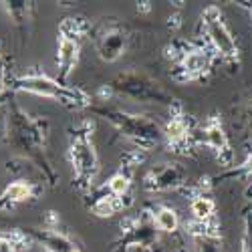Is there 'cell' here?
<instances>
[{
  "mask_svg": "<svg viewBox=\"0 0 252 252\" xmlns=\"http://www.w3.org/2000/svg\"><path fill=\"white\" fill-rule=\"evenodd\" d=\"M214 210H216V204L214 200H210L208 196H198L194 198L192 202V214L198 222H206L214 216Z\"/></svg>",
  "mask_w": 252,
  "mask_h": 252,
  "instance_id": "14",
  "label": "cell"
},
{
  "mask_svg": "<svg viewBox=\"0 0 252 252\" xmlns=\"http://www.w3.org/2000/svg\"><path fill=\"white\" fill-rule=\"evenodd\" d=\"M244 115H246V121H248V125H250V127H252V101L248 103V107H246Z\"/></svg>",
  "mask_w": 252,
  "mask_h": 252,
  "instance_id": "21",
  "label": "cell"
},
{
  "mask_svg": "<svg viewBox=\"0 0 252 252\" xmlns=\"http://www.w3.org/2000/svg\"><path fill=\"white\" fill-rule=\"evenodd\" d=\"M154 222H156L158 230L167 232V234H174L180 226V218L176 214V210H172V208H159L154 216Z\"/></svg>",
  "mask_w": 252,
  "mask_h": 252,
  "instance_id": "13",
  "label": "cell"
},
{
  "mask_svg": "<svg viewBox=\"0 0 252 252\" xmlns=\"http://www.w3.org/2000/svg\"><path fill=\"white\" fill-rule=\"evenodd\" d=\"M204 137H206V143L208 148L216 154V158L220 159V163L224 167H230L232 165V159H234V152L230 148V141H228V135L222 127V121H218V117H210L206 127H204Z\"/></svg>",
  "mask_w": 252,
  "mask_h": 252,
  "instance_id": "6",
  "label": "cell"
},
{
  "mask_svg": "<svg viewBox=\"0 0 252 252\" xmlns=\"http://www.w3.org/2000/svg\"><path fill=\"white\" fill-rule=\"evenodd\" d=\"M163 135L167 137V141H172V143H180L188 137V125L182 117H174L170 123L165 125V129H163Z\"/></svg>",
  "mask_w": 252,
  "mask_h": 252,
  "instance_id": "15",
  "label": "cell"
},
{
  "mask_svg": "<svg viewBox=\"0 0 252 252\" xmlns=\"http://www.w3.org/2000/svg\"><path fill=\"white\" fill-rule=\"evenodd\" d=\"M240 176H252V154L236 167V170H230V172L224 174L222 178H240Z\"/></svg>",
  "mask_w": 252,
  "mask_h": 252,
  "instance_id": "18",
  "label": "cell"
},
{
  "mask_svg": "<svg viewBox=\"0 0 252 252\" xmlns=\"http://www.w3.org/2000/svg\"><path fill=\"white\" fill-rule=\"evenodd\" d=\"M121 204L117 202V198L113 196H105V198H99L95 204H93V214L101 216V218H107V216H113L115 210L119 208Z\"/></svg>",
  "mask_w": 252,
  "mask_h": 252,
  "instance_id": "17",
  "label": "cell"
},
{
  "mask_svg": "<svg viewBox=\"0 0 252 252\" xmlns=\"http://www.w3.org/2000/svg\"><path fill=\"white\" fill-rule=\"evenodd\" d=\"M97 49H99V55L101 59L105 61H115L123 49H125V36L121 31H107L103 32L97 40Z\"/></svg>",
  "mask_w": 252,
  "mask_h": 252,
  "instance_id": "9",
  "label": "cell"
},
{
  "mask_svg": "<svg viewBox=\"0 0 252 252\" xmlns=\"http://www.w3.org/2000/svg\"><path fill=\"white\" fill-rule=\"evenodd\" d=\"M103 113H105V119H109L115 127H119L129 139L139 143L141 148H150L159 137V127L145 117L121 113V111H103Z\"/></svg>",
  "mask_w": 252,
  "mask_h": 252,
  "instance_id": "4",
  "label": "cell"
},
{
  "mask_svg": "<svg viewBox=\"0 0 252 252\" xmlns=\"http://www.w3.org/2000/svg\"><path fill=\"white\" fill-rule=\"evenodd\" d=\"M184 180V172L178 165H161L148 176V188L152 190H170L180 186Z\"/></svg>",
  "mask_w": 252,
  "mask_h": 252,
  "instance_id": "8",
  "label": "cell"
},
{
  "mask_svg": "<svg viewBox=\"0 0 252 252\" xmlns=\"http://www.w3.org/2000/svg\"><path fill=\"white\" fill-rule=\"evenodd\" d=\"M31 196H32V186L25 180H16L4 188V192L0 198L6 204H20V202H27Z\"/></svg>",
  "mask_w": 252,
  "mask_h": 252,
  "instance_id": "12",
  "label": "cell"
},
{
  "mask_svg": "<svg viewBox=\"0 0 252 252\" xmlns=\"http://www.w3.org/2000/svg\"><path fill=\"white\" fill-rule=\"evenodd\" d=\"M202 20H204V27H206V32H208V38L212 43L214 51L228 63H236L238 65V45L232 36V32L228 31L226 23L222 20V12L216 8V6H208L202 14Z\"/></svg>",
  "mask_w": 252,
  "mask_h": 252,
  "instance_id": "3",
  "label": "cell"
},
{
  "mask_svg": "<svg viewBox=\"0 0 252 252\" xmlns=\"http://www.w3.org/2000/svg\"><path fill=\"white\" fill-rule=\"evenodd\" d=\"M182 69H184L188 79H194V77L204 75L210 69V57H208V53H204L202 49L188 51L184 55V59H182Z\"/></svg>",
  "mask_w": 252,
  "mask_h": 252,
  "instance_id": "10",
  "label": "cell"
},
{
  "mask_svg": "<svg viewBox=\"0 0 252 252\" xmlns=\"http://www.w3.org/2000/svg\"><path fill=\"white\" fill-rule=\"evenodd\" d=\"M79 31L75 32H67L63 31L61 38H59V53H57V63L61 67V77L67 79L71 75V71L77 65V57H79V40H77Z\"/></svg>",
  "mask_w": 252,
  "mask_h": 252,
  "instance_id": "7",
  "label": "cell"
},
{
  "mask_svg": "<svg viewBox=\"0 0 252 252\" xmlns=\"http://www.w3.org/2000/svg\"><path fill=\"white\" fill-rule=\"evenodd\" d=\"M107 188H109V196L113 198H123L125 194L129 192V176H125L123 172L119 174H113L107 182Z\"/></svg>",
  "mask_w": 252,
  "mask_h": 252,
  "instance_id": "16",
  "label": "cell"
},
{
  "mask_svg": "<svg viewBox=\"0 0 252 252\" xmlns=\"http://www.w3.org/2000/svg\"><path fill=\"white\" fill-rule=\"evenodd\" d=\"M69 156H71L75 176L81 182V186H89L97 176L99 159H97V152H95V145H93V137L89 135L87 127L75 131Z\"/></svg>",
  "mask_w": 252,
  "mask_h": 252,
  "instance_id": "2",
  "label": "cell"
},
{
  "mask_svg": "<svg viewBox=\"0 0 252 252\" xmlns=\"http://www.w3.org/2000/svg\"><path fill=\"white\" fill-rule=\"evenodd\" d=\"M0 252H16L14 242L8 240V238H2V236H0Z\"/></svg>",
  "mask_w": 252,
  "mask_h": 252,
  "instance_id": "20",
  "label": "cell"
},
{
  "mask_svg": "<svg viewBox=\"0 0 252 252\" xmlns=\"http://www.w3.org/2000/svg\"><path fill=\"white\" fill-rule=\"evenodd\" d=\"M16 89L29 91V93L47 97V99L61 101L63 105H69V107H85V105H89L87 97L81 91L71 89L67 85H63V83H57V81H53L45 75H27L23 79H18Z\"/></svg>",
  "mask_w": 252,
  "mask_h": 252,
  "instance_id": "1",
  "label": "cell"
},
{
  "mask_svg": "<svg viewBox=\"0 0 252 252\" xmlns=\"http://www.w3.org/2000/svg\"><path fill=\"white\" fill-rule=\"evenodd\" d=\"M242 252H252V222L248 220L246 222V232H244V238H242Z\"/></svg>",
  "mask_w": 252,
  "mask_h": 252,
  "instance_id": "19",
  "label": "cell"
},
{
  "mask_svg": "<svg viewBox=\"0 0 252 252\" xmlns=\"http://www.w3.org/2000/svg\"><path fill=\"white\" fill-rule=\"evenodd\" d=\"M34 236L40 242H45L49 246V250H53V252H79V248L67 236L59 234L57 230H43V232L34 230Z\"/></svg>",
  "mask_w": 252,
  "mask_h": 252,
  "instance_id": "11",
  "label": "cell"
},
{
  "mask_svg": "<svg viewBox=\"0 0 252 252\" xmlns=\"http://www.w3.org/2000/svg\"><path fill=\"white\" fill-rule=\"evenodd\" d=\"M113 89L129 95L133 99L139 101H158V103H170V95H167L158 83L150 81L148 77H141V75H121L115 83H113Z\"/></svg>",
  "mask_w": 252,
  "mask_h": 252,
  "instance_id": "5",
  "label": "cell"
}]
</instances>
